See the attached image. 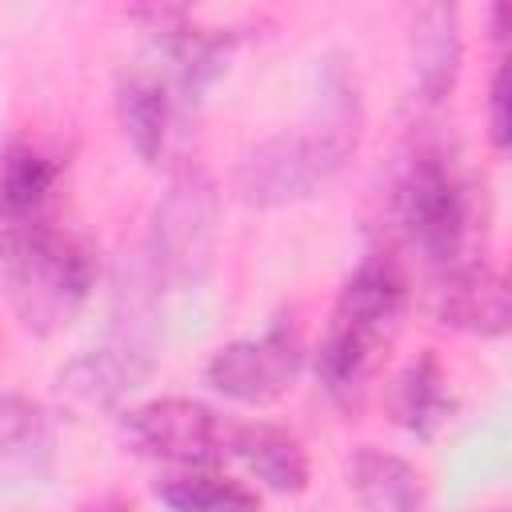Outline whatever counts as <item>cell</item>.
Segmentation results:
<instances>
[{
  "mask_svg": "<svg viewBox=\"0 0 512 512\" xmlns=\"http://www.w3.org/2000/svg\"><path fill=\"white\" fill-rule=\"evenodd\" d=\"M360 124L364 120L352 76L340 64H324L312 120L252 144L232 172L236 196L256 208H280L316 196L356 156Z\"/></svg>",
  "mask_w": 512,
  "mask_h": 512,
  "instance_id": "obj_1",
  "label": "cell"
},
{
  "mask_svg": "<svg viewBox=\"0 0 512 512\" xmlns=\"http://www.w3.org/2000/svg\"><path fill=\"white\" fill-rule=\"evenodd\" d=\"M408 312V272L392 252H364L344 276L328 328L316 348V380L324 392L352 408L360 404L372 372L392 348Z\"/></svg>",
  "mask_w": 512,
  "mask_h": 512,
  "instance_id": "obj_2",
  "label": "cell"
},
{
  "mask_svg": "<svg viewBox=\"0 0 512 512\" xmlns=\"http://www.w3.org/2000/svg\"><path fill=\"white\" fill-rule=\"evenodd\" d=\"M0 264L8 304L32 336H52L72 324L96 284L92 248L40 216L4 236Z\"/></svg>",
  "mask_w": 512,
  "mask_h": 512,
  "instance_id": "obj_3",
  "label": "cell"
},
{
  "mask_svg": "<svg viewBox=\"0 0 512 512\" xmlns=\"http://www.w3.org/2000/svg\"><path fill=\"white\" fill-rule=\"evenodd\" d=\"M160 352V324H156V284L148 280L140 256L120 264L116 296H112V324L100 348L76 356L60 372V396L76 408H112L120 396L140 388L156 368Z\"/></svg>",
  "mask_w": 512,
  "mask_h": 512,
  "instance_id": "obj_4",
  "label": "cell"
},
{
  "mask_svg": "<svg viewBox=\"0 0 512 512\" xmlns=\"http://www.w3.org/2000/svg\"><path fill=\"white\" fill-rule=\"evenodd\" d=\"M392 224L400 236L440 272L476 260V200L472 184L444 156V148L420 144L392 180Z\"/></svg>",
  "mask_w": 512,
  "mask_h": 512,
  "instance_id": "obj_5",
  "label": "cell"
},
{
  "mask_svg": "<svg viewBox=\"0 0 512 512\" xmlns=\"http://www.w3.org/2000/svg\"><path fill=\"white\" fill-rule=\"evenodd\" d=\"M220 240V192L200 164H180L168 176L164 196L152 208V224L140 244V264L156 292L196 288L216 260Z\"/></svg>",
  "mask_w": 512,
  "mask_h": 512,
  "instance_id": "obj_6",
  "label": "cell"
},
{
  "mask_svg": "<svg viewBox=\"0 0 512 512\" xmlns=\"http://www.w3.org/2000/svg\"><path fill=\"white\" fill-rule=\"evenodd\" d=\"M120 440L128 452L176 464V468H208L228 448V428L220 416L192 396H156L120 416Z\"/></svg>",
  "mask_w": 512,
  "mask_h": 512,
  "instance_id": "obj_7",
  "label": "cell"
},
{
  "mask_svg": "<svg viewBox=\"0 0 512 512\" xmlns=\"http://www.w3.org/2000/svg\"><path fill=\"white\" fill-rule=\"evenodd\" d=\"M304 344L292 324H268L260 336L228 340L204 364V380L212 392L236 404H276L300 376Z\"/></svg>",
  "mask_w": 512,
  "mask_h": 512,
  "instance_id": "obj_8",
  "label": "cell"
},
{
  "mask_svg": "<svg viewBox=\"0 0 512 512\" xmlns=\"http://www.w3.org/2000/svg\"><path fill=\"white\" fill-rule=\"evenodd\" d=\"M432 308L440 316V324L492 340L508 332L512 320V304H508V280L484 260H464L448 272L436 276V292H432Z\"/></svg>",
  "mask_w": 512,
  "mask_h": 512,
  "instance_id": "obj_9",
  "label": "cell"
},
{
  "mask_svg": "<svg viewBox=\"0 0 512 512\" xmlns=\"http://www.w3.org/2000/svg\"><path fill=\"white\" fill-rule=\"evenodd\" d=\"M464 60L460 8L456 4H420L408 12V72L412 96L424 108H436L452 96Z\"/></svg>",
  "mask_w": 512,
  "mask_h": 512,
  "instance_id": "obj_10",
  "label": "cell"
},
{
  "mask_svg": "<svg viewBox=\"0 0 512 512\" xmlns=\"http://www.w3.org/2000/svg\"><path fill=\"white\" fill-rule=\"evenodd\" d=\"M56 460V432L32 396L0 392V484L44 480Z\"/></svg>",
  "mask_w": 512,
  "mask_h": 512,
  "instance_id": "obj_11",
  "label": "cell"
},
{
  "mask_svg": "<svg viewBox=\"0 0 512 512\" xmlns=\"http://www.w3.org/2000/svg\"><path fill=\"white\" fill-rule=\"evenodd\" d=\"M228 452L268 488L280 496H296L308 488V452L304 440L280 424L252 420L228 428Z\"/></svg>",
  "mask_w": 512,
  "mask_h": 512,
  "instance_id": "obj_12",
  "label": "cell"
},
{
  "mask_svg": "<svg viewBox=\"0 0 512 512\" xmlns=\"http://www.w3.org/2000/svg\"><path fill=\"white\" fill-rule=\"evenodd\" d=\"M344 476L364 512H424V476L396 452L356 444L344 460Z\"/></svg>",
  "mask_w": 512,
  "mask_h": 512,
  "instance_id": "obj_13",
  "label": "cell"
},
{
  "mask_svg": "<svg viewBox=\"0 0 512 512\" xmlns=\"http://www.w3.org/2000/svg\"><path fill=\"white\" fill-rule=\"evenodd\" d=\"M388 412L392 420L412 432L416 440H432L456 412V396L448 388V372L432 348H424L416 360H408L392 388H388Z\"/></svg>",
  "mask_w": 512,
  "mask_h": 512,
  "instance_id": "obj_14",
  "label": "cell"
},
{
  "mask_svg": "<svg viewBox=\"0 0 512 512\" xmlns=\"http://www.w3.org/2000/svg\"><path fill=\"white\" fill-rule=\"evenodd\" d=\"M116 120L128 148L144 164H156L168 140V120H172V100L164 80L156 72H128L116 84Z\"/></svg>",
  "mask_w": 512,
  "mask_h": 512,
  "instance_id": "obj_15",
  "label": "cell"
},
{
  "mask_svg": "<svg viewBox=\"0 0 512 512\" xmlns=\"http://www.w3.org/2000/svg\"><path fill=\"white\" fill-rule=\"evenodd\" d=\"M156 500L168 512H260V496L224 472L180 468L156 480Z\"/></svg>",
  "mask_w": 512,
  "mask_h": 512,
  "instance_id": "obj_16",
  "label": "cell"
},
{
  "mask_svg": "<svg viewBox=\"0 0 512 512\" xmlns=\"http://www.w3.org/2000/svg\"><path fill=\"white\" fill-rule=\"evenodd\" d=\"M56 176H60V160L44 152L40 144H28V140L0 144V188H4V204L16 216V224L36 220L40 204L56 188Z\"/></svg>",
  "mask_w": 512,
  "mask_h": 512,
  "instance_id": "obj_17",
  "label": "cell"
},
{
  "mask_svg": "<svg viewBox=\"0 0 512 512\" xmlns=\"http://www.w3.org/2000/svg\"><path fill=\"white\" fill-rule=\"evenodd\" d=\"M488 140L496 152H508L512 128H508V60L500 56L488 80Z\"/></svg>",
  "mask_w": 512,
  "mask_h": 512,
  "instance_id": "obj_18",
  "label": "cell"
},
{
  "mask_svg": "<svg viewBox=\"0 0 512 512\" xmlns=\"http://www.w3.org/2000/svg\"><path fill=\"white\" fill-rule=\"evenodd\" d=\"M76 512H132V500L108 492V496H96V500H84Z\"/></svg>",
  "mask_w": 512,
  "mask_h": 512,
  "instance_id": "obj_19",
  "label": "cell"
},
{
  "mask_svg": "<svg viewBox=\"0 0 512 512\" xmlns=\"http://www.w3.org/2000/svg\"><path fill=\"white\" fill-rule=\"evenodd\" d=\"M24 224H28V220H24ZM12 228H16V216L8 212V204H4V188H0V244H4V236H8Z\"/></svg>",
  "mask_w": 512,
  "mask_h": 512,
  "instance_id": "obj_20",
  "label": "cell"
}]
</instances>
